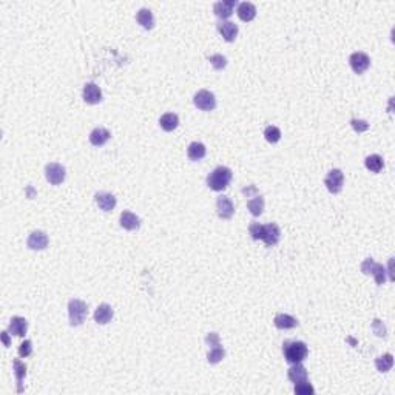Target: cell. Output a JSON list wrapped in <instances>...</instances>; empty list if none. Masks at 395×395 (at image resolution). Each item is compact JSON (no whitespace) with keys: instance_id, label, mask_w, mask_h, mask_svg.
Masks as SVG:
<instances>
[{"instance_id":"33","label":"cell","mask_w":395,"mask_h":395,"mask_svg":"<svg viewBox=\"0 0 395 395\" xmlns=\"http://www.w3.org/2000/svg\"><path fill=\"white\" fill-rule=\"evenodd\" d=\"M209 62L212 63V67L215 68V70H224L226 68V65H227V59L222 56V54H213V56H210L209 57Z\"/></svg>"},{"instance_id":"11","label":"cell","mask_w":395,"mask_h":395,"mask_svg":"<svg viewBox=\"0 0 395 395\" xmlns=\"http://www.w3.org/2000/svg\"><path fill=\"white\" fill-rule=\"evenodd\" d=\"M216 28L219 31V34L222 36L226 42H233L238 36V25H235L233 22H229V20H221Z\"/></svg>"},{"instance_id":"5","label":"cell","mask_w":395,"mask_h":395,"mask_svg":"<svg viewBox=\"0 0 395 395\" xmlns=\"http://www.w3.org/2000/svg\"><path fill=\"white\" fill-rule=\"evenodd\" d=\"M194 107L203 111H212L216 108V97L209 90H200L193 97Z\"/></svg>"},{"instance_id":"18","label":"cell","mask_w":395,"mask_h":395,"mask_svg":"<svg viewBox=\"0 0 395 395\" xmlns=\"http://www.w3.org/2000/svg\"><path fill=\"white\" fill-rule=\"evenodd\" d=\"M280 238H281V230H280V227L275 224V222H270V224L264 226V238H262V241L267 245L278 244Z\"/></svg>"},{"instance_id":"17","label":"cell","mask_w":395,"mask_h":395,"mask_svg":"<svg viewBox=\"0 0 395 395\" xmlns=\"http://www.w3.org/2000/svg\"><path fill=\"white\" fill-rule=\"evenodd\" d=\"M113 309L110 304H99L96 312H94V321L97 324H108L113 319Z\"/></svg>"},{"instance_id":"7","label":"cell","mask_w":395,"mask_h":395,"mask_svg":"<svg viewBox=\"0 0 395 395\" xmlns=\"http://www.w3.org/2000/svg\"><path fill=\"white\" fill-rule=\"evenodd\" d=\"M324 184L327 187V190L334 194L340 193L343 190V184H344V175L343 171L338 168H334L327 173V176L324 179Z\"/></svg>"},{"instance_id":"30","label":"cell","mask_w":395,"mask_h":395,"mask_svg":"<svg viewBox=\"0 0 395 395\" xmlns=\"http://www.w3.org/2000/svg\"><path fill=\"white\" fill-rule=\"evenodd\" d=\"M224 357H226V351H224V348H222V346L219 344V346H216V348H212V349L209 351V354H207V361H209L210 364H216V363H219Z\"/></svg>"},{"instance_id":"19","label":"cell","mask_w":395,"mask_h":395,"mask_svg":"<svg viewBox=\"0 0 395 395\" xmlns=\"http://www.w3.org/2000/svg\"><path fill=\"white\" fill-rule=\"evenodd\" d=\"M236 14L242 22H252L256 17V7L250 2H242L238 5Z\"/></svg>"},{"instance_id":"37","label":"cell","mask_w":395,"mask_h":395,"mask_svg":"<svg viewBox=\"0 0 395 395\" xmlns=\"http://www.w3.org/2000/svg\"><path fill=\"white\" fill-rule=\"evenodd\" d=\"M206 343H207V346H209L210 349H212V348H216V346L221 344V341H219V335L215 334V332H210V334L206 337Z\"/></svg>"},{"instance_id":"16","label":"cell","mask_w":395,"mask_h":395,"mask_svg":"<svg viewBox=\"0 0 395 395\" xmlns=\"http://www.w3.org/2000/svg\"><path fill=\"white\" fill-rule=\"evenodd\" d=\"M28 331V321L22 316H13L8 326V332L16 337H23Z\"/></svg>"},{"instance_id":"9","label":"cell","mask_w":395,"mask_h":395,"mask_svg":"<svg viewBox=\"0 0 395 395\" xmlns=\"http://www.w3.org/2000/svg\"><path fill=\"white\" fill-rule=\"evenodd\" d=\"M216 210L218 216L222 219H230L235 213V206L229 196H219L216 201Z\"/></svg>"},{"instance_id":"2","label":"cell","mask_w":395,"mask_h":395,"mask_svg":"<svg viewBox=\"0 0 395 395\" xmlns=\"http://www.w3.org/2000/svg\"><path fill=\"white\" fill-rule=\"evenodd\" d=\"M233 178V171L229 167H216L207 176V185L215 191H222L229 187Z\"/></svg>"},{"instance_id":"39","label":"cell","mask_w":395,"mask_h":395,"mask_svg":"<svg viewBox=\"0 0 395 395\" xmlns=\"http://www.w3.org/2000/svg\"><path fill=\"white\" fill-rule=\"evenodd\" d=\"M8 334H10V332H4V341H5V346H10V341H8Z\"/></svg>"},{"instance_id":"14","label":"cell","mask_w":395,"mask_h":395,"mask_svg":"<svg viewBox=\"0 0 395 395\" xmlns=\"http://www.w3.org/2000/svg\"><path fill=\"white\" fill-rule=\"evenodd\" d=\"M287 377L292 383H303V381H309L307 377V369L301 364V363H295L292 364V367H289L287 370Z\"/></svg>"},{"instance_id":"27","label":"cell","mask_w":395,"mask_h":395,"mask_svg":"<svg viewBox=\"0 0 395 395\" xmlns=\"http://www.w3.org/2000/svg\"><path fill=\"white\" fill-rule=\"evenodd\" d=\"M13 370H14V375H16V380H17V392H22L23 390V386H22V381L27 375V366H25L20 360H14L13 361Z\"/></svg>"},{"instance_id":"35","label":"cell","mask_w":395,"mask_h":395,"mask_svg":"<svg viewBox=\"0 0 395 395\" xmlns=\"http://www.w3.org/2000/svg\"><path fill=\"white\" fill-rule=\"evenodd\" d=\"M33 354V343L30 340H25L20 346H19V355L22 358H27Z\"/></svg>"},{"instance_id":"32","label":"cell","mask_w":395,"mask_h":395,"mask_svg":"<svg viewBox=\"0 0 395 395\" xmlns=\"http://www.w3.org/2000/svg\"><path fill=\"white\" fill-rule=\"evenodd\" d=\"M295 393L296 395H312L315 392L313 386L309 383V381H303V383H296L295 387H293Z\"/></svg>"},{"instance_id":"23","label":"cell","mask_w":395,"mask_h":395,"mask_svg":"<svg viewBox=\"0 0 395 395\" xmlns=\"http://www.w3.org/2000/svg\"><path fill=\"white\" fill-rule=\"evenodd\" d=\"M274 323L278 329L281 331H287V329H293L298 326V321H296V318H293L292 315L289 313H278L274 319Z\"/></svg>"},{"instance_id":"25","label":"cell","mask_w":395,"mask_h":395,"mask_svg":"<svg viewBox=\"0 0 395 395\" xmlns=\"http://www.w3.org/2000/svg\"><path fill=\"white\" fill-rule=\"evenodd\" d=\"M136 20L139 25H142V28L145 30H152L155 27V17H153V13L147 8H141L136 14Z\"/></svg>"},{"instance_id":"36","label":"cell","mask_w":395,"mask_h":395,"mask_svg":"<svg viewBox=\"0 0 395 395\" xmlns=\"http://www.w3.org/2000/svg\"><path fill=\"white\" fill-rule=\"evenodd\" d=\"M351 125H352V128H354L357 133H363V131L369 130V123H367L366 120H363V119H352V120H351Z\"/></svg>"},{"instance_id":"4","label":"cell","mask_w":395,"mask_h":395,"mask_svg":"<svg viewBox=\"0 0 395 395\" xmlns=\"http://www.w3.org/2000/svg\"><path fill=\"white\" fill-rule=\"evenodd\" d=\"M361 272L364 275H372L378 286L386 283V269L383 264L375 262L372 258H366L361 264Z\"/></svg>"},{"instance_id":"12","label":"cell","mask_w":395,"mask_h":395,"mask_svg":"<svg viewBox=\"0 0 395 395\" xmlns=\"http://www.w3.org/2000/svg\"><path fill=\"white\" fill-rule=\"evenodd\" d=\"M82 96H84V101L90 105H94V104H99L102 101V91L99 88L96 84L90 82V84H85L84 87V91H82Z\"/></svg>"},{"instance_id":"8","label":"cell","mask_w":395,"mask_h":395,"mask_svg":"<svg viewBox=\"0 0 395 395\" xmlns=\"http://www.w3.org/2000/svg\"><path fill=\"white\" fill-rule=\"evenodd\" d=\"M349 63L352 67V70L357 73V74H363L364 71H367V68L370 67V57L366 54V53H354L351 54L349 57Z\"/></svg>"},{"instance_id":"15","label":"cell","mask_w":395,"mask_h":395,"mask_svg":"<svg viewBox=\"0 0 395 395\" xmlns=\"http://www.w3.org/2000/svg\"><path fill=\"white\" fill-rule=\"evenodd\" d=\"M27 244H28V247L31 250H43V249H46V245H48V236H46V233H43L40 230H34L28 236Z\"/></svg>"},{"instance_id":"34","label":"cell","mask_w":395,"mask_h":395,"mask_svg":"<svg viewBox=\"0 0 395 395\" xmlns=\"http://www.w3.org/2000/svg\"><path fill=\"white\" fill-rule=\"evenodd\" d=\"M249 233L252 235L253 239L259 241V239L264 238V226L259 224V222H255V224H252V226L249 227Z\"/></svg>"},{"instance_id":"6","label":"cell","mask_w":395,"mask_h":395,"mask_svg":"<svg viewBox=\"0 0 395 395\" xmlns=\"http://www.w3.org/2000/svg\"><path fill=\"white\" fill-rule=\"evenodd\" d=\"M45 176H46V181L53 185H59L65 181V176H67V171L65 168L57 164V162H51V164H46L45 167Z\"/></svg>"},{"instance_id":"10","label":"cell","mask_w":395,"mask_h":395,"mask_svg":"<svg viewBox=\"0 0 395 395\" xmlns=\"http://www.w3.org/2000/svg\"><path fill=\"white\" fill-rule=\"evenodd\" d=\"M236 5H238L236 0H222V2H216L213 5V11H215L216 17H219L221 20H226L233 14V10Z\"/></svg>"},{"instance_id":"28","label":"cell","mask_w":395,"mask_h":395,"mask_svg":"<svg viewBox=\"0 0 395 395\" xmlns=\"http://www.w3.org/2000/svg\"><path fill=\"white\" fill-rule=\"evenodd\" d=\"M364 165L369 171H372V173H380L384 167V161L380 155H370L366 158L364 161Z\"/></svg>"},{"instance_id":"31","label":"cell","mask_w":395,"mask_h":395,"mask_svg":"<svg viewBox=\"0 0 395 395\" xmlns=\"http://www.w3.org/2000/svg\"><path fill=\"white\" fill-rule=\"evenodd\" d=\"M264 138L270 144H277L281 139V130L278 127H275V125H269L264 130Z\"/></svg>"},{"instance_id":"24","label":"cell","mask_w":395,"mask_h":395,"mask_svg":"<svg viewBox=\"0 0 395 395\" xmlns=\"http://www.w3.org/2000/svg\"><path fill=\"white\" fill-rule=\"evenodd\" d=\"M247 209L250 210L253 216H259L264 210V198L259 193H255L253 196H247Z\"/></svg>"},{"instance_id":"26","label":"cell","mask_w":395,"mask_h":395,"mask_svg":"<svg viewBox=\"0 0 395 395\" xmlns=\"http://www.w3.org/2000/svg\"><path fill=\"white\" fill-rule=\"evenodd\" d=\"M159 125L165 131H173V130H176V127L179 125V117L175 113H165L159 119Z\"/></svg>"},{"instance_id":"13","label":"cell","mask_w":395,"mask_h":395,"mask_svg":"<svg viewBox=\"0 0 395 395\" xmlns=\"http://www.w3.org/2000/svg\"><path fill=\"white\" fill-rule=\"evenodd\" d=\"M94 201L99 206V209L104 212H111L116 207V198L111 193L107 191H99L94 194Z\"/></svg>"},{"instance_id":"21","label":"cell","mask_w":395,"mask_h":395,"mask_svg":"<svg viewBox=\"0 0 395 395\" xmlns=\"http://www.w3.org/2000/svg\"><path fill=\"white\" fill-rule=\"evenodd\" d=\"M206 155H207V148L201 142H191L187 148V156L190 161H194V162L201 161L206 158Z\"/></svg>"},{"instance_id":"1","label":"cell","mask_w":395,"mask_h":395,"mask_svg":"<svg viewBox=\"0 0 395 395\" xmlns=\"http://www.w3.org/2000/svg\"><path fill=\"white\" fill-rule=\"evenodd\" d=\"M283 354L287 363L295 364V363H303L307 358L309 349H307V344L303 341H284Z\"/></svg>"},{"instance_id":"20","label":"cell","mask_w":395,"mask_h":395,"mask_svg":"<svg viewBox=\"0 0 395 395\" xmlns=\"http://www.w3.org/2000/svg\"><path fill=\"white\" fill-rule=\"evenodd\" d=\"M120 226L125 230H136L141 226V219L135 213L125 210V212L120 213Z\"/></svg>"},{"instance_id":"3","label":"cell","mask_w":395,"mask_h":395,"mask_svg":"<svg viewBox=\"0 0 395 395\" xmlns=\"http://www.w3.org/2000/svg\"><path fill=\"white\" fill-rule=\"evenodd\" d=\"M68 315L71 326H81L88 315L87 303H84L82 300H71L68 303Z\"/></svg>"},{"instance_id":"38","label":"cell","mask_w":395,"mask_h":395,"mask_svg":"<svg viewBox=\"0 0 395 395\" xmlns=\"http://www.w3.org/2000/svg\"><path fill=\"white\" fill-rule=\"evenodd\" d=\"M374 331H375V334L378 335V337H384L386 335V329H384V326H381V323H380V319H375L374 321Z\"/></svg>"},{"instance_id":"22","label":"cell","mask_w":395,"mask_h":395,"mask_svg":"<svg viewBox=\"0 0 395 395\" xmlns=\"http://www.w3.org/2000/svg\"><path fill=\"white\" fill-rule=\"evenodd\" d=\"M110 138H111V133L107 128H102V127H97L90 133V142L94 147H102L104 144L108 142Z\"/></svg>"},{"instance_id":"29","label":"cell","mask_w":395,"mask_h":395,"mask_svg":"<svg viewBox=\"0 0 395 395\" xmlns=\"http://www.w3.org/2000/svg\"><path fill=\"white\" fill-rule=\"evenodd\" d=\"M392 366H393V357H392V354H384V355H381V357H378V358L375 360V367H377L378 372H381V374L389 372V370L392 369Z\"/></svg>"}]
</instances>
